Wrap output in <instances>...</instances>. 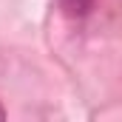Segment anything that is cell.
Segmentation results:
<instances>
[{
  "instance_id": "6da1fadb",
  "label": "cell",
  "mask_w": 122,
  "mask_h": 122,
  "mask_svg": "<svg viewBox=\"0 0 122 122\" xmlns=\"http://www.w3.org/2000/svg\"><path fill=\"white\" fill-rule=\"evenodd\" d=\"M60 3L65 6V11H71V14H85L91 9V0H60Z\"/></svg>"
},
{
  "instance_id": "7a4b0ae2",
  "label": "cell",
  "mask_w": 122,
  "mask_h": 122,
  "mask_svg": "<svg viewBox=\"0 0 122 122\" xmlns=\"http://www.w3.org/2000/svg\"><path fill=\"white\" fill-rule=\"evenodd\" d=\"M3 117H6V111H3V108H0V119H3Z\"/></svg>"
}]
</instances>
